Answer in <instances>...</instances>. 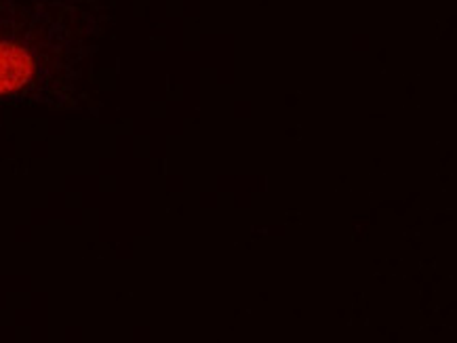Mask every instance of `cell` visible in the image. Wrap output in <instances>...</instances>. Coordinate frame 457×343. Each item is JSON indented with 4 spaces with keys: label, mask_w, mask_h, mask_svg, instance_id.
Wrapping results in <instances>:
<instances>
[{
    "label": "cell",
    "mask_w": 457,
    "mask_h": 343,
    "mask_svg": "<svg viewBox=\"0 0 457 343\" xmlns=\"http://www.w3.org/2000/svg\"><path fill=\"white\" fill-rule=\"evenodd\" d=\"M85 34L62 4L0 0V103L66 95L89 51Z\"/></svg>",
    "instance_id": "6da1fadb"
}]
</instances>
